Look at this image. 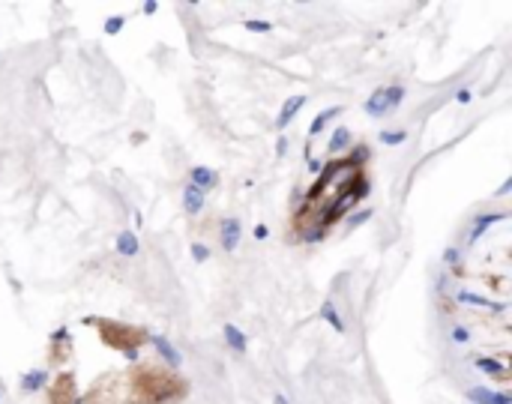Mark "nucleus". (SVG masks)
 <instances>
[{
    "label": "nucleus",
    "mask_w": 512,
    "mask_h": 404,
    "mask_svg": "<svg viewBox=\"0 0 512 404\" xmlns=\"http://www.w3.org/2000/svg\"><path fill=\"white\" fill-rule=\"evenodd\" d=\"M99 327V336L108 348H117V351H126L129 360L138 357V348L144 342H150V336L138 327H126V324H117V321H90Z\"/></svg>",
    "instance_id": "f257e3e1"
},
{
    "label": "nucleus",
    "mask_w": 512,
    "mask_h": 404,
    "mask_svg": "<svg viewBox=\"0 0 512 404\" xmlns=\"http://www.w3.org/2000/svg\"><path fill=\"white\" fill-rule=\"evenodd\" d=\"M402 99H405V90H402V87H384V90H378V93H372V96L366 99V111H369L372 117H381V114L393 111Z\"/></svg>",
    "instance_id": "f03ea898"
},
{
    "label": "nucleus",
    "mask_w": 512,
    "mask_h": 404,
    "mask_svg": "<svg viewBox=\"0 0 512 404\" xmlns=\"http://www.w3.org/2000/svg\"><path fill=\"white\" fill-rule=\"evenodd\" d=\"M51 404H81L75 399V378L72 375H60L51 387Z\"/></svg>",
    "instance_id": "7ed1b4c3"
},
{
    "label": "nucleus",
    "mask_w": 512,
    "mask_h": 404,
    "mask_svg": "<svg viewBox=\"0 0 512 404\" xmlns=\"http://www.w3.org/2000/svg\"><path fill=\"white\" fill-rule=\"evenodd\" d=\"M240 234H243L240 222L237 219H225V225H222V249L234 252L240 246Z\"/></svg>",
    "instance_id": "20e7f679"
},
{
    "label": "nucleus",
    "mask_w": 512,
    "mask_h": 404,
    "mask_svg": "<svg viewBox=\"0 0 512 404\" xmlns=\"http://www.w3.org/2000/svg\"><path fill=\"white\" fill-rule=\"evenodd\" d=\"M468 399L477 404H512V399L507 393H495V390H486V387H477L468 393Z\"/></svg>",
    "instance_id": "39448f33"
},
{
    "label": "nucleus",
    "mask_w": 512,
    "mask_h": 404,
    "mask_svg": "<svg viewBox=\"0 0 512 404\" xmlns=\"http://www.w3.org/2000/svg\"><path fill=\"white\" fill-rule=\"evenodd\" d=\"M183 207H186L189 216H198V213L204 210V192L195 189V186L189 183V186L183 189Z\"/></svg>",
    "instance_id": "423d86ee"
},
{
    "label": "nucleus",
    "mask_w": 512,
    "mask_h": 404,
    "mask_svg": "<svg viewBox=\"0 0 512 404\" xmlns=\"http://www.w3.org/2000/svg\"><path fill=\"white\" fill-rule=\"evenodd\" d=\"M303 105H306V96H291V99L282 105V114H279V120H276V129H285Z\"/></svg>",
    "instance_id": "0eeeda50"
},
{
    "label": "nucleus",
    "mask_w": 512,
    "mask_h": 404,
    "mask_svg": "<svg viewBox=\"0 0 512 404\" xmlns=\"http://www.w3.org/2000/svg\"><path fill=\"white\" fill-rule=\"evenodd\" d=\"M219 183V177H216V171H210V168H192V186L195 189H213Z\"/></svg>",
    "instance_id": "6e6552de"
},
{
    "label": "nucleus",
    "mask_w": 512,
    "mask_h": 404,
    "mask_svg": "<svg viewBox=\"0 0 512 404\" xmlns=\"http://www.w3.org/2000/svg\"><path fill=\"white\" fill-rule=\"evenodd\" d=\"M225 342H228V348H231L234 354H246V348H249L246 336H243L234 324H228V327H225Z\"/></svg>",
    "instance_id": "1a4fd4ad"
},
{
    "label": "nucleus",
    "mask_w": 512,
    "mask_h": 404,
    "mask_svg": "<svg viewBox=\"0 0 512 404\" xmlns=\"http://www.w3.org/2000/svg\"><path fill=\"white\" fill-rule=\"evenodd\" d=\"M150 345L165 357V363H171V366H180V354L168 345V339H162V336H150Z\"/></svg>",
    "instance_id": "9d476101"
},
{
    "label": "nucleus",
    "mask_w": 512,
    "mask_h": 404,
    "mask_svg": "<svg viewBox=\"0 0 512 404\" xmlns=\"http://www.w3.org/2000/svg\"><path fill=\"white\" fill-rule=\"evenodd\" d=\"M339 114H342V105H333V108L321 111V114H318V117L312 120V126H309V135H318V132H321V129H324V126H327V123L333 120V117H339Z\"/></svg>",
    "instance_id": "9b49d317"
},
{
    "label": "nucleus",
    "mask_w": 512,
    "mask_h": 404,
    "mask_svg": "<svg viewBox=\"0 0 512 404\" xmlns=\"http://www.w3.org/2000/svg\"><path fill=\"white\" fill-rule=\"evenodd\" d=\"M117 252H120L123 258H132V255H138V237H135L132 231L120 234V237H117Z\"/></svg>",
    "instance_id": "f8f14e48"
},
{
    "label": "nucleus",
    "mask_w": 512,
    "mask_h": 404,
    "mask_svg": "<svg viewBox=\"0 0 512 404\" xmlns=\"http://www.w3.org/2000/svg\"><path fill=\"white\" fill-rule=\"evenodd\" d=\"M321 318H324L327 324H333V330H336V333H345V321L339 318V312H336V306H333V303H324Z\"/></svg>",
    "instance_id": "ddd939ff"
},
{
    "label": "nucleus",
    "mask_w": 512,
    "mask_h": 404,
    "mask_svg": "<svg viewBox=\"0 0 512 404\" xmlns=\"http://www.w3.org/2000/svg\"><path fill=\"white\" fill-rule=\"evenodd\" d=\"M348 141H351V132L348 129H336L333 141H330V153H339L342 147H348Z\"/></svg>",
    "instance_id": "4468645a"
},
{
    "label": "nucleus",
    "mask_w": 512,
    "mask_h": 404,
    "mask_svg": "<svg viewBox=\"0 0 512 404\" xmlns=\"http://www.w3.org/2000/svg\"><path fill=\"white\" fill-rule=\"evenodd\" d=\"M42 381H45V375H42V372H33V375L24 378V390H39Z\"/></svg>",
    "instance_id": "2eb2a0df"
},
{
    "label": "nucleus",
    "mask_w": 512,
    "mask_h": 404,
    "mask_svg": "<svg viewBox=\"0 0 512 404\" xmlns=\"http://www.w3.org/2000/svg\"><path fill=\"white\" fill-rule=\"evenodd\" d=\"M459 300H462V303H474V306H492L486 297H477V294H468V291H462V294H459Z\"/></svg>",
    "instance_id": "dca6fc26"
},
{
    "label": "nucleus",
    "mask_w": 512,
    "mask_h": 404,
    "mask_svg": "<svg viewBox=\"0 0 512 404\" xmlns=\"http://www.w3.org/2000/svg\"><path fill=\"white\" fill-rule=\"evenodd\" d=\"M246 27H249V30H255V33H270V30H273V24H270V21H246Z\"/></svg>",
    "instance_id": "f3484780"
},
{
    "label": "nucleus",
    "mask_w": 512,
    "mask_h": 404,
    "mask_svg": "<svg viewBox=\"0 0 512 404\" xmlns=\"http://www.w3.org/2000/svg\"><path fill=\"white\" fill-rule=\"evenodd\" d=\"M477 366H480L483 372H501V375H504V366L495 363V360H477Z\"/></svg>",
    "instance_id": "a211bd4d"
},
{
    "label": "nucleus",
    "mask_w": 512,
    "mask_h": 404,
    "mask_svg": "<svg viewBox=\"0 0 512 404\" xmlns=\"http://www.w3.org/2000/svg\"><path fill=\"white\" fill-rule=\"evenodd\" d=\"M405 138H408L405 132H384V135H381V141H387V144H402Z\"/></svg>",
    "instance_id": "6ab92c4d"
},
{
    "label": "nucleus",
    "mask_w": 512,
    "mask_h": 404,
    "mask_svg": "<svg viewBox=\"0 0 512 404\" xmlns=\"http://www.w3.org/2000/svg\"><path fill=\"white\" fill-rule=\"evenodd\" d=\"M192 258H195V261H207V258H210V249L201 246V243H195V246H192Z\"/></svg>",
    "instance_id": "aec40b11"
},
{
    "label": "nucleus",
    "mask_w": 512,
    "mask_h": 404,
    "mask_svg": "<svg viewBox=\"0 0 512 404\" xmlns=\"http://www.w3.org/2000/svg\"><path fill=\"white\" fill-rule=\"evenodd\" d=\"M120 27H123V18H120V15H114V18L105 24V33H117Z\"/></svg>",
    "instance_id": "412c9836"
},
{
    "label": "nucleus",
    "mask_w": 512,
    "mask_h": 404,
    "mask_svg": "<svg viewBox=\"0 0 512 404\" xmlns=\"http://www.w3.org/2000/svg\"><path fill=\"white\" fill-rule=\"evenodd\" d=\"M369 216H372V210H360V213L348 222V228H357V225H360V222H366Z\"/></svg>",
    "instance_id": "4be33fe9"
},
{
    "label": "nucleus",
    "mask_w": 512,
    "mask_h": 404,
    "mask_svg": "<svg viewBox=\"0 0 512 404\" xmlns=\"http://www.w3.org/2000/svg\"><path fill=\"white\" fill-rule=\"evenodd\" d=\"M453 339H456V342H468V330L456 327V330H453Z\"/></svg>",
    "instance_id": "5701e85b"
},
{
    "label": "nucleus",
    "mask_w": 512,
    "mask_h": 404,
    "mask_svg": "<svg viewBox=\"0 0 512 404\" xmlns=\"http://www.w3.org/2000/svg\"><path fill=\"white\" fill-rule=\"evenodd\" d=\"M255 237H258V240H264V237H267V228H264V225H258V228H255Z\"/></svg>",
    "instance_id": "b1692460"
},
{
    "label": "nucleus",
    "mask_w": 512,
    "mask_h": 404,
    "mask_svg": "<svg viewBox=\"0 0 512 404\" xmlns=\"http://www.w3.org/2000/svg\"><path fill=\"white\" fill-rule=\"evenodd\" d=\"M276 404H288V399L285 396H276Z\"/></svg>",
    "instance_id": "393cba45"
}]
</instances>
